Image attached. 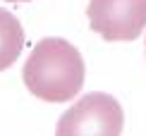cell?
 Here are the masks:
<instances>
[{
  "mask_svg": "<svg viewBox=\"0 0 146 136\" xmlns=\"http://www.w3.org/2000/svg\"><path fill=\"white\" fill-rule=\"evenodd\" d=\"M10 3H29V0H10Z\"/></svg>",
  "mask_w": 146,
  "mask_h": 136,
  "instance_id": "5",
  "label": "cell"
},
{
  "mask_svg": "<svg viewBox=\"0 0 146 136\" xmlns=\"http://www.w3.org/2000/svg\"><path fill=\"white\" fill-rule=\"evenodd\" d=\"M86 15L103 41H134L146 26V0H89Z\"/></svg>",
  "mask_w": 146,
  "mask_h": 136,
  "instance_id": "3",
  "label": "cell"
},
{
  "mask_svg": "<svg viewBox=\"0 0 146 136\" xmlns=\"http://www.w3.org/2000/svg\"><path fill=\"white\" fill-rule=\"evenodd\" d=\"M86 67L82 53L65 38H43L34 46L22 69L29 93L46 103H67L84 86Z\"/></svg>",
  "mask_w": 146,
  "mask_h": 136,
  "instance_id": "1",
  "label": "cell"
},
{
  "mask_svg": "<svg viewBox=\"0 0 146 136\" xmlns=\"http://www.w3.org/2000/svg\"><path fill=\"white\" fill-rule=\"evenodd\" d=\"M24 48V29L10 10L0 7V72L17 62Z\"/></svg>",
  "mask_w": 146,
  "mask_h": 136,
  "instance_id": "4",
  "label": "cell"
},
{
  "mask_svg": "<svg viewBox=\"0 0 146 136\" xmlns=\"http://www.w3.org/2000/svg\"><path fill=\"white\" fill-rule=\"evenodd\" d=\"M125 127L122 105L108 93H86L60 115L55 136H120Z\"/></svg>",
  "mask_w": 146,
  "mask_h": 136,
  "instance_id": "2",
  "label": "cell"
}]
</instances>
